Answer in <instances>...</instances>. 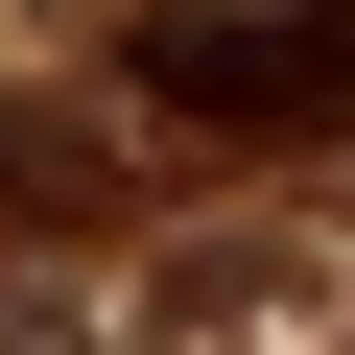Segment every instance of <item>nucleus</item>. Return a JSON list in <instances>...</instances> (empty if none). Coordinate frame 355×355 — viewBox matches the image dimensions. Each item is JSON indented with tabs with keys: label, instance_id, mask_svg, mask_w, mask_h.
Listing matches in <instances>:
<instances>
[{
	"label": "nucleus",
	"instance_id": "7ed1b4c3",
	"mask_svg": "<svg viewBox=\"0 0 355 355\" xmlns=\"http://www.w3.org/2000/svg\"><path fill=\"white\" fill-rule=\"evenodd\" d=\"M0 355H71V331H48V308H0Z\"/></svg>",
	"mask_w": 355,
	"mask_h": 355
},
{
	"label": "nucleus",
	"instance_id": "f257e3e1",
	"mask_svg": "<svg viewBox=\"0 0 355 355\" xmlns=\"http://www.w3.org/2000/svg\"><path fill=\"white\" fill-rule=\"evenodd\" d=\"M119 71L190 142H355V0H142Z\"/></svg>",
	"mask_w": 355,
	"mask_h": 355
},
{
	"label": "nucleus",
	"instance_id": "f03ea898",
	"mask_svg": "<svg viewBox=\"0 0 355 355\" xmlns=\"http://www.w3.org/2000/svg\"><path fill=\"white\" fill-rule=\"evenodd\" d=\"M0 214L71 237V214H95V142H71V119H0Z\"/></svg>",
	"mask_w": 355,
	"mask_h": 355
}]
</instances>
